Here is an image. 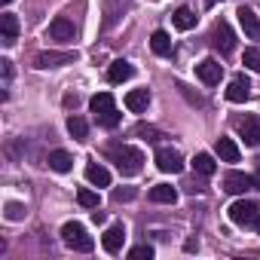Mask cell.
Listing matches in <instances>:
<instances>
[{"label": "cell", "mask_w": 260, "mask_h": 260, "mask_svg": "<svg viewBox=\"0 0 260 260\" xmlns=\"http://www.w3.org/2000/svg\"><path fill=\"white\" fill-rule=\"evenodd\" d=\"M107 156L116 162L119 175H125V178H135V175L144 169V153H141L138 147H128V144H110V147H107Z\"/></svg>", "instance_id": "obj_1"}, {"label": "cell", "mask_w": 260, "mask_h": 260, "mask_svg": "<svg viewBox=\"0 0 260 260\" xmlns=\"http://www.w3.org/2000/svg\"><path fill=\"white\" fill-rule=\"evenodd\" d=\"M89 107H92L98 125H104V128H116L119 119H122L119 110H116V104H113V95H110V92H98V95L89 101Z\"/></svg>", "instance_id": "obj_2"}, {"label": "cell", "mask_w": 260, "mask_h": 260, "mask_svg": "<svg viewBox=\"0 0 260 260\" xmlns=\"http://www.w3.org/2000/svg\"><path fill=\"white\" fill-rule=\"evenodd\" d=\"M61 239H64V245H68V248H74V251H80V254H89V251L95 248L92 236H89V233H86V226H83V223H77V220H68V223L61 226Z\"/></svg>", "instance_id": "obj_3"}, {"label": "cell", "mask_w": 260, "mask_h": 260, "mask_svg": "<svg viewBox=\"0 0 260 260\" xmlns=\"http://www.w3.org/2000/svg\"><path fill=\"white\" fill-rule=\"evenodd\" d=\"M257 217H260V208H257L254 199H236V202L230 205V220H233L236 226H254Z\"/></svg>", "instance_id": "obj_4"}, {"label": "cell", "mask_w": 260, "mask_h": 260, "mask_svg": "<svg viewBox=\"0 0 260 260\" xmlns=\"http://www.w3.org/2000/svg\"><path fill=\"white\" fill-rule=\"evenodd\" d=\"M211 46H214L220 55H230V52L236 49V34H233V28H230L226 22H217V25H214V31H211Z\"/></svg>", "instance_id": "obj_5"}, {"label": "cell", "mask_w": 260, "mask_h": 260, "mask_svg": "<svg viewBox=\"0 0 260 260\" xmlns=\"http://www.w3.org/2000/svg\"><path fill=\"white\" fill-rule=\"evenodd\" d=\"M77 61V52H55V49H49V52H40L37 58H34V68H40V71H49V68H64V64H74Z\"/></svg>", "instance_id": "obj_6"}, {"label": "cell", "mask_w": 260, "mask_h": 260, "mask_svg": "<svg viewBox=\"0 0 260 260\" xmlns=\"http://www.w3.org/2000/svg\"><path fill=\"white\" fill-rule=\"evenodd\" d=\"M156 169L166 175H178V172H184V156L172 147H162V150H156Z\"/></svg>", "instance_id": "obj_7"}, {"label": "cell", "mask_w": 260, "mask_h": 260, "mask_svg": "<svg viewBox=\"0 0 260 260\" xmlns=\"http://www.w3.org/2000/svg\"><path fill=\"white\" fill-rule=\"evenodd\" d=\"M196 77H199L205 86H217V83H220V77H223V64H220V61H214V58H205V61H199V64H196Z\"/></svg>", "instance_id": "obj_8"}, {"label": "cell", "mask_w": 260, "mask_h": 260, "mask_svg": "<svg viewBox=\"0 0 260 260\" xmlns=\"http://www.w3.org/2000/svg\"><path fill=\"white\" fill-rule=\"evenodd\" d=\"M248 98H251V80H248L245 74L233 77V80H230V86H226V101L242 104V101H248Z\"/></svg>", "instance_id": "obj_9"}, {"label": "cell", "mask_w": 260, "mask_h": 260, "mask_svg": "<svg viewBox=\"0 0 260 260\" xmlns=\"http://www.w3.org/2000/svg\"><path fill=\"white\" fill-rule=\"evenodd\" d=\"M254 187H257V184H254L251 175H242V172H230V175H223V190H226V193L242 196V193H248V190H254Z\"/></svg>", "instance_id": "obj_10"}, {"label": "cell", "mask_w": 260, "mask_h": 260, "mask_svg": "<svg viewBox=\"0 0 260 260\" xmlns=\"http://www.w3.org/2000/svg\"><path fill=\"white\" fill-rule=\"evenodd\" d=\"M49 37L68 43V40L77 37V28H74V22H71L68 16H58V19H52V25H49Z\"/></svg>", "instance_id": "obj_11"}, {"label": "cell", "mask_w": 260, "mask_h": 260, "mask_svg": "<svg viewBox=\"0 0 260 260\" xmlns=\"http://www.w3.org/2000/svg\"><path fill=\"white\" fill-rule=\"evenodd\" d=\"M128 4H132V0H101V7H104V28H113L122 19V13L128 10Z\"/></svg>", "instance_id": "obj_12"}, {"label": "cell", "mask_w": 260, "mask_h": 260, "mask_svg": "<svg viewBox=\"0 0 260 260\" xmlns=\"http://www.w3.org/2000/svg\"><path fill=\"white\" fill-rule=\"evenodd\" d=\"M239 132H242V141L248 147H257L260 144V116H245L239 122Z\"/></svg>", "instance_id": "obj_13"}, {"label": "cell", "mask_w": 260, "mask_h": 260, "mask_svg": "<svg viewBox=\"0 0 260 260\" xmlns=\"http://www.w3.org/2000/svg\"><path fill=\"white\" fill-rule=\"evenodd\" d=\"M239 25H242V31L251 37V40H260V19H257V13L254 10H248V7H239Z\"/></svg>", "instance_id": "obj_14"}, {"label": "cell", "mask_w": 260, "mask_h": 260, "mask_svg": "<svg viewBox=\"0 0 260 260\" xmlns=\"http://www.w3.org/2000/svg\"><path fill=\"white\" fill-rule=\"evenodd\" d=\"M122 242H125V226H122V223H113V226L104 233V239H101V245H104L107 254H116V251L122 248Z\"/></svg>", "instance_id": "obj_15"}, {"label": "cell", "mask_w": 260, "mask_h": 260, "mask_svg": "<svg viewBox=\"0 0 260 260\" xmlns=\"http://www.w3.org/2000/svg\"><path fill=\"white\" fill-rule=\"evenodd\" d=\"M0 31H4V34H0V40H4V46H13L16 43V34H19V19L7 10L4 16H0Z\"/></svg>", "instance_id": "obj_16"}, {"label": "cell", "mask_w": 260, "mask_h": 260, "mask_svg": "<svg viewBox=\"0 0 260 260\" xmlns=\"http://www.w3.org/2000/svg\"><path fill=\"white\" fill-rule=\"evenodd\" d=\"M147 104H150V92L147 89H132V92L125 95V107L132 110V113H144Z\"/></svg>", "instance_id": "obj_17"}, {"label": "cell", "mask_w": 260, "mask_h": 260, "mask_svg": "<svg viewBox=\"0 0 260 260\" xmlns=\"http://www.w3.org/2000/svg\"><path fill=\"white\" fill-rule=\"evenodd\" d=\"M86 181L92 187H110V172L101 166V162H89L86 166Z\"/></svg>", "instance_id": "obj_18"}, {"label": "cell", "mask_w": 260, "mask_h": 260, "mask_svg": "<svg viewBox=\"0 0 260 260\" xmlns=\"http://www.w3.org/2000/svg\"><path fill=\"white\" fill-rule=\"evenodd\" d=\"M46 162H49V169H52V172H58V175H64V172H71V169H74V156H71L68 150H52Z\"/></svg>", "instance_id": "obj_19"}, {"label": "cell", "mask_w": 260, "mask_h": 260, "mask_svg": "<svg viewBox=\"0 0 260 260\" xmlns=\"http://www.w3.org/2000/svg\"><path fill=\"white\" fill-rule=\"evenodd\" d=\"M132 74H135V68L128 64V61H122V58L107 68V80L110 83H125V80H132Z\"/></svg>", "instance_id": "obj_20"}, {"label": "cell", "mask_w": 260, "mask_h": 260, "mask_svg": "<svg viewBox=\"0 0 260 260\" xmlns=\"http://www.w3.org/2000/svg\"><path fill=\"white\" fill-rule=\"evenodd\" d=\"M178 199V190L172 187V184H156L153 190H150V202H159V205H172Z\"/></svg>", "instance_id": "obj_21"}, {"label": "cell", "mask_w": 260, "mask_h": 260, "mask_svg": "<svg viewBox=\"0 0 260 260\" xmlns=\"http://www.w3.org/2000/svg\"><path fill=\"white\" fill-rule=\"evenodd\" d=\"M172 22H175V28H178V31H190V28H196V13H193V10H187V7H181V10H175Z\"/></svg>", "instance_id": "obj_22"}, {"label": "cell", "mask_w": 260, "mask_h": 260, "mask_svg": "<svg viewBox=\"0 0 260 260\" xmlns=\"http://www.w3.org/2000/svg\"><path fill=\"white\" fill-rule=\"evenodd\" d=\"M150 49L156 52V55H172V37L166 34V31H153V37H150Z\"/></svg>", "instance_id": "obj_23"}, {"label": "cell", "mask_w": 260, "mask_h": 260, "mask_svg": "<svg viewBox=\"0 0 260 260\" xmlns=\"http://www.w3.org/2000/svg\"><path fill=\"white\" fill-rule=\"evenodd\" d=\"M217 156L223 162H239V147L233 138H217Z\"/></svg>", "instance_id": "obj_24"}, {"label": "cell", "mask_w": 260, "mask_h": 260, "mask_svg": "<svg viewBox=\"0 0 260 260\" xmlns=\"http://www.w3.org/2000/svg\"><path fill=\"white\" fill-rule=\"evenodd\" d=\"M193 169H196L199 175L211 178V175L217 172V162H214V156H211V153H196V159H193Z\"/></svg>", "instance_id": "obj_25"}, {"label": "cell", "mask_w": 260, "mask_h": 260, "mask_svg": "<svg viewBox=\"0 0 260 260\" xmlns=\"http://www.w3.org/2000/svg\"><path fill=\"white\" fill-rule=\"evenodd\" d=\"M68 132H71L77 141H86V138H89V125H86L83 116H68Z\"/></svg>", "instance_id": "obj_26"}, {"label": "cell", "mask_w": 260, "mask_h": 260, "mask_svg": "<svg viewBox=\"0 0 260 260\" xmlns=\"http://www.w3.org/2000/svg\"><path fill=\"white\" fill-rule=\"evenodd\" d=\"M242 64L248 68V71H254V74H260V49H245L242 52Z\"/></svg>", "instance_id": "obj_27"}, {"label": "cell", "mask_w": 260, "mask_h": 260, "mask_svg": "<svg viewBox=\"0 0 260 260\" xmlns=\"http://www.w3.org/2000/svg\"><path fill=\"white\" fill-rule=\"evenodd\" d=\"M77 202H80L83 208H98V202H101V199H98V193H95V190L83 187V190L77 193Z\"/></svg>", "instance_id": "obj_28"}, {"label": "cell", "mask_w": 260, "mask_h": 260, "mask_svg": "<svg viewBox=\"0 0 260 260\" xmlns=\"http://www.w3.org/2000/svg\"><path fill=\"white\" fill-rule=\"evenodd\" d=\"M4 214H7V220H22L25 217V205L22 202H7Z\"/></svg>", "instance_id": "obj_29"}, {"label": "cell", "mask_w": 260, "mask_h": 260, "mask_svg": "<svg viewBox=\"0 0 260 260\" xmlns=\"http://www.w3.org/2000/svg\"><path fill=\"white\" fill-rule=\"evenodd\" d=\"M135 187H116L113 190V202H128V199H135Z\"/></svg>", "instance_id": "obj_30"}, {"label": "cell", "mask_w": 260, "mask_h": 260, "mask_svg": "<svg viewBox=\"0 0 260 260\" xmlns=\"http://www.w3.org/2000/svg\"><path fill=\"white\" fill-rule=\"evenodd\" d=\"M128 257H132V260H141V257H153V248H150V245H135L132 251H128Z\"/></svg>", "instance_id": "obj_31"}, {"label": "cell", "mask_w": 260, "mask_h": 260, "mask_svg": "<svg viewBox=\"0 0 260 260\" xmlns=\"http://www.w3.org/2000/svg\"><path fill=\"white\" fill-rule=\"evenodd\" d=\"M135 135H141V138H147V141H156V138H159V132H156V128H153V125H144V122L135 128Z\"/></svg>", "instance_id": "obj_32"}, {"label": "cell", "mask_w": 260, "mask_h": 260, "mask_svg": "<svg viewBox=\"0 0 260 260\" xmlns=\"http://www.w3.org/2000/svg\"><path fill=\"white\" fill-rule=\"evenodd\" d=\"M0 64H4V80H10V77H13V61H10V58H4Z\"/></svg>", "instance_id": "obj_33"}, {"label": "cell", "mask_w": 260, "mask_h": 260, "mask_svg": "<svg viewBox=\"0 0 260 260\" xmlns=\"http://www.w3.org/2000/svg\"><path fill=\"white\" fill-rule=\"evenodd\" d=\"M92 220H95V223H104V211H98V208H92Z\"/></svg>", "instance_id": "obj_34"}, {"label": "cell", "mask_w": 260, "mask_h": 260, "mask_svg": "<svg viewBox=\"0 0 260 260\" xmlns=\"http://www.w3.org/2000/svg\"><path fill=\"white\" fill-rule=\"evenodd\" d=\"M254 184H257V190H260V169H257V175H254Z\"/></svg>", "instance_id": "obj_35"}, {"label": "cell", "mask_w": 260, "mask_h": 260, "mask_svg": "<svg viewBox=\"0 0 260 260\" xmlns=\"http://www.w3.org/2000/svg\"><path fill=\"white\" fill-rule=\"evenodd\" d=\"M254 226H257V233H260V217H257V223H254Z\"/></svg>", "instance_id": "obj_36"}, {"label": "cell", "mask_w": 260, "mask_h": 260, "mask_svg": "<svg viewBox=\"0 0 260 260\" xmlns=\"http://www.w3.org/2000/svg\"><path fill=\"white\" fill-rule=\"evenodd\" d=\"M4 4H7V7H10V4H13V0H4Z\"/></svg>", "instance_id": "obj_37"}]
</instances>
